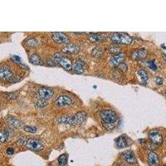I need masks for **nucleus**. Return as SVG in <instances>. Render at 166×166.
<instances>
[{
    "mask_svg": "<svg viewBox=\"0 0 166 166\" xmlns=\"http://www.w3.org/2000/svg\"><path fill=\"white\" fill-rule=\"evenodd\" d=\"M72 99L67 95H61L56 99L55 105L58 107H63L67 106H71L72 104Z\"/></svg>",
    "mask_w": 166,
    "mask_h": 166,
    "instance_id": "obj_10",
    "label": "nucleus"
},
{
    "mask_svg": "<svg viewBox=\"0 0 166 166\" xmlns=\"http://www.w3.org/2000/svg\"><path fill=\"white\" fill-rule=\"evenodd\" d=\"M7 123L8 124V125L13 127V128H21L23 126V122L19 119L14 117V116H8L7 118Z\"/></svg>",
    "mask_w": 166,
    "mask_h": 166,
    "instance_id": "obj_15",
    "label": "nucleus"
},
{
    "mask_svg": "<svg viewBox=\"0 0 166 166\" xmlns=\"http://www.w3.org/2000/svg\"><path fill=\"white\" fill-rule=\"evenodd\" d=\"M29 62L33 64V65H39V66H43L44 65V62H42V58L37 53H32L31 55L29 56Z\"/></svg>",
    "mask_w": 166,
    "mask_h": 166,
    "instance_id": "obj_18",
    "label": "nucleus"
},
{
    "mask_svg": "<svg viewBox=\"0 0 166 166\" xmlns=\"http://www.w3.org/2000/svg\"><path fill=\"white\" fill-rule=\"evenodd\" d=\"M0 127H1V125H0Z\"/></svg>",
    "mask_w": 166,
    "mask_h": 166,
    "instance_id": "obj_37",
    "label": "nucleus"
},
{
    "mask_svg": "<svg viewBox=\"0 0 166 166\" xmlns=\"http://www.w3.org/2000/svg\"><path fill=\"white\" fill-rule=\"evenodd\" d=\"M100 118L103 121V125L107 130H112L117 121V114L112 110H103L100 112Z\"/></svg>",
    "mask_w": 166,
    "mask_h": 166,
    "instance_id": "obj_2",
    "label": "nucleus"
},
{
    "mask_svg": "<svg viewBox=\"0 0 166 166\" xmlns=\"http://www.w3.org/2000/svg\"><path fill=\"white\" fill-rule=\"evenodd\" d=\"M13 70L8 66L3 65L0 67V80L8 82L13 79Z\"/></svg>",
    "mask_w": 166,
    "mask_h": 166,
    "instance_id": "obj_6",
    "label": "nucleus"
},
{
    "mask_svg": "<svg viewBox=\"0 0 166 166\" xmlns=\"http://www.w3.org/2000/svg\"><path fill=\"white\" fill-rule=\"evenodd\" d=\"M111 40L115 43L124 44V45H130L133 41L132 37L126 33H114L111 35Z\"/></svg>",
    "mask_w": 166,
    "mask_h": 166,
    "instance_id": "obj_4",
    "label": "nucleus"
},
{
    "mask_svg": "<svg viewBox=\"0 0 166 166\" xmlns=\"http://www.w3.org/2000/svg\"><path fill=\"white\" fill-rule=\"evenodd\" d=\"M26 44L28 47H36L37 44V41L35 38H29L26 41Z\"/></svg>",
    "mask_w": 166,
    "mask_h": 166,
    "instance_id": "obj_27",
    "label": "nucleus"
},
{
    "mask_svg": "<svg viewBox=\"0 0 166 166\" xmlns=\"http://www.w3.org/2000/svg\"><path fill=\"white\" fill-rule=\"evenodd\" d=\"M121 159L129 164H136V156L131 150H127L121 154Z\"/></svg>",
    "mask_w": 166,
    "mask_h": 166,
    "instance_id": "obj_14",
    "label": "nucleus"
},
{
    "mask_svg": "<svg viewBox=\"0 0 166 166\" xmlns=\"http://www.w3.org/2000/svg\"><path fill=\"white\" fill-rule=\"evenodd\" d=\"M53 59L56 62L57 64H58L62 67V68H64L66 71H72V62L70 59L62 55V53H55L53 56Z\"/></svg>",
    "mask_w": 166,
    "mask_h": 166,
    "instance_id": "obj_3",
    "label": "nucleus"
},
{
    "mask_svg": "<svg viewBox=\"0 0 166 166\" xmlns=\"http://www.w3.org/2000/svg\"><path fill=\"white\" fill-rule=\"evenodd\" d=\"M52 40L58 44H69L70 43V37L66 33H61V32H55L52 33Z\"/></svg>",
    "mask_w": 166,
    "mask_h": 166,
    "instance_id": "obj_5",
    "label": "nucleus"
},
{
    "mask_svg": "<svg viewBox=\"0 0 166 166\" xmlns=\"http://www.w3.org/2000/svg\"><path fill=\"white\" fill-rule=\"evenodd\" d=\"M163 57L164 58V60L166 61V54H165V53H163Z\"/></svg>",
    "mask_w": 166,
    "mask_h": 166,
    "instance_id": "obj_35",
    "label": "nucleus"
},
{
    "mask_svg": "<svg viewBox=\"0 0 166 166\" xmlns=\"http://www.w3.org/2000/svg\"><path fill=\"white\" fill-rule=\"evenodd\" d=\"M110 63L113 67H118L122 63H124L125 60V53L124 52H120L118 54H115L111 57H110Z\"/></svg>",
    "mask_w": 166,
    "mask_h": 166,
    "instance_id": "obj_13",
    "label": "nucleus"
},
{
    "mask_svg": "<svg viewBox=\"0 0 166 166\" xmlns=\"http://www.w3.org/2000/svg\"><path fill=\"white\" fill-rule=\"evenodd\" d=\"M6 152L8 155H12L14 153V149H13V147H9V148H8L6 150Z\"/></svg>",
    "mask_w": 166,
    "mask_h": 166,
    "instance_id": "obj_33",
    "label": "nucleus"
},
{
    "mask_svg": "<svg viewBox=\"0 0 166 166\" xmlns=\"http://www.w3.org/2000/svg\"><path fill=\"white\" fill-rule=\"evenodd\" d=\"M53 94H54V91L52 88L41 86L38 89V96H39L40 99L44 100V101H47L49 99H51Z\"/></svg>",
    "mask_w": 166,
    "mask_h": 166,
    "instance_id": "obj_9",
    "label": "nucleus"
},
{
    "mask_svg": "<svg viewBox=\"0 0 166 166\" xmlns=\"http://www.w3.org/2000/svg\"><path fill=\"white\" fill-rule=\"evenodd\" d=\"M148 163L150 166H158L160 164V159L155 152L150 151L148 154Z\"/></svg>",
    "mask_w": 166,
    "mask_h": 166,
    "instance_id": "obj_17",
    "label": "nucleus"
},
{
    "mask_svg": "<svg viewBox=\"0 0 166 166\" xmlns=\"http://www.w3.org/2000/svg\"><path fill=\"white\" fill-rule=\"evenodd\" d=\"M137 76L139 77L140 81L141 82V83L143 85H146L147 82H148V74L145 70L144 69H140V70H138L136 72Z\"/></svg>",
    "mask_w": 166,
    "mask_h": 166,
    "instance_id": "obj_19",
    "label": "nucleus"
},
{
    "mask_svg": "<svg viewBox=\"0 0 166 166\" xmlns=\"http://www.w3.org/2000/svg\"><path fill=\"white\" fill-rule=\"evenodd\" d=\"M10 131L8 129H6L3 131H0V143H5L10 138Z\"/></svg>",
    "mask_w": 166,
    "mask_h": 166,
    "instance_id": "obj_21",
    "label": "nucleus"
},
{
    "mask_svg": "<svg viewBox=\"0 0 166 166\" xmlns=\"http://www.w3.org/2000/svg\"><path fill=\"white\" fill-rule=\"evenodd\" d=\"M18 96V94H15L14 92H12V93H6V97L7 99L8 100H12V99H15V98Z\"/></svg>",
    "mask_w": 166,
    "mask_h": 166,
    "instance_id": "obj_31",
    "label": "nucleus"
},
{
    "mask_svg": "<svg viewBox=\"0 0 166 166\" xmlns=\"http://www.w3.org/2000/svg\"><path fill=\"white\" fill-rule=\"evenodd\" d=\"M147 50L145 48H139L134 50L131 55H130V57L133 61H141V60H144L145 59V57H147Z\"/></svg>",
    "mask_w": 166,
    "mask_h": 166,
    "instance_id": "obj_11",
    "label": "nucleus"
},
{
    "mask_svg": "<svg viewBox=\"0 0 166 166\" xmlns=\"http://www.w3.org/2000/svg\"><path fill=\"white\" fill-rule=\"evenodd\" d=\"M164 166H166V165H164Z\"/></svg>",
    "mask_w": 166,
    "mask_h": 166,
    "instance_id": "obj_39",
    "label": "nucleus"
},
{
    "mask_svg": "<svg viewBox=\"0 0 166 166\" xmlns=\"http://www.w3.org/2000/svg\"><path fill=\"white\" fill-rule=\"evenodd\" d=\"M87 115L85 111H79L72 116H63L57 118V121L60 124L69 125H77L82 124L86 119Z\"/></svg>",
    "mask_w": 166,
    "mask_h": 166,
    "instance_id": "obj_1",
    "label": "nucleus"
},
{
    "mask_svg": "<svg viewBox=\"0 0 166 166\" xmlns=\"http://www.w3.org/2000/svg\"><path fill=\"white\" fill-rule=\"evenodd\" d=\"M25 145L28 149L31 150H34V151H40V150H43V145L42 142L36 139H29L26 141Z\"/></svg>",
    "mask_w": 166,
    "mask_h": 166,
    "instance_id": "obj_7",
    "label": "nucleus"
},
{
    "mask_svg": "<svg viewBox=\"0 0 166 166\" xmlns=\"http://www.w3.org/2000/svg\"><path fill=\"white\" fill-rule=\"evenodd\" d=\"M62 51L65 54H70V55L78 54L80 52V46L75 43H69L62 47Z\"/></svg>",
    "mask_w": 166,
    "mask_h": 166,
    "instance_id": "obj_12",
    "label": "nucleus"
},
{
    "mask_svg": "<svg viewBox=\"0 0 166 166\" xmlns=\"http://www.w3.org/2000/svg\"><path fill=\"white\" fill-rule=\"evenodd\" d=\"M72 70L76 74H82L85 71V63L80 59L76 60L72 64Z\"/></svg>",
    "mask_w": 166,
    "mask_h": 166,
    "instance_id": "obj_16",
    "label": "nucleus"
},
{
    "mask_svg": "<svg viewBox=\"0 0 166 166\" xmlns=\"http://www.w3.org/2000/svg\"><path fill=\"white\" fill-rule=\"evenodd\" d=\"M116 146L119 149H123V148H125V147L128 146V143H127L125 136L121 135V136L118 137L117 139L116 140Z\"/></svg>",
    "mask_w": 166,
    "mask_h": 166,
    "instance_id": "obj_20",
    "label": "nucleus"
},
{
    "mask_svg": "<svg viewBox=\"0 0 166 166\" xmlns=\"http://www.w3.org/2000/svg\"><path fill=\"white\" fill-rule=\"evenodd\" d=\"M23 130H25L26 132H28V133L34 134L36 133L37 129L36 126H33V125H26V126L23 127Z\"/></svg>",
    "mask_w": 166,
    "mask_h": 166,
    "instance_id": "obj_24",
    "label": "nucleus"
},
{
    "mask_svg": "<svg viewBox=\"0 0 166 166\" xmlns=\"http://www.w3.org/2000/svg\"><path fill=\"white\" fill-rule=\"evenodd\" d=\"M47 104V101H44V100L40 99L38 102H37V106L38 107H45Z\"/></svg>",
    "mask_w": 166,
    "mask_h": 166,
    "instance_id": "obj_29",
    "label": "nucleus"
},
{
    "mask_svg": "<svg viewBox=\"0 0 166 166\" xmlns=\"http://www.w3.org/2000/svg\"><path fill=\"white\" fill-rule=\"evenodd\" d=\"M104 36L101 34H98V33H91L89 36V40L92 42H101L104 41Z\"/></svg>",
    "mask_w": 166,
    "mask_h": 166,
    "instance_id": "obj_22",
    "label": "nucleus"
},
{
    "mask_svg": "<svg viewBox=\"0 0 166 166\" xmlns=\"http://www.w3.org/2000/svg\"><path fill=\"white\" fill-rule=\"evenodd\" d=\"M165 94H166V91H165Z\"/></svg>",
    "mask_w": 166,
    "mask_h": 166,
    "instance_id": "obj_38",
    "label": "nucleus"
},
{
    "mask_svg": "<svg viewBox=\"0 0 166 166\" xmlns=\"http://www.w3.org/2000/svg\"><path fill=\"white\" fill-rule=\"evenodd\" d=\"M155 82L156 83L158 86H161V85H163L164 83V80L162 77H160V76H156L155 78Z\"/></svg>",
    "mask_w": 166,
    "mask_h": 166,
    "instance_id": "obj_30",
    "label": "nucleus"
},
{
    "mask_svg": "<svg viewBox=\"0 0 166 166\" xmlns=\"http://www.w3.org/2000/svg\"><path fill=\"white\" fill-rule=\"evenodd\" d=\"M91 53H92V55L94 56L95 57H100L102 55L103 52H102L101 48H100V47H96V48H94L92 50Z\"/></svg>",
    "mask_w": 166,
    "mask_h": 166,
    "instance_id": "obj_25",
    "label": "nucleus"
},
{
    "mask_svg": "<svg viewBox=\"0 0 166 166\" xmlns=\"http://www.w3.org/2000/svg\"><path fill=\"white\" fill-rule=\"evenodd\" d=\"M109 50H110V52L111 53H113V54H118V53H120L121 52V48L120 47H118V46L116 45H112L110 46L109 47Z\"/></svg>",
    "mask_w": 166,
    "mask_h": 166,
    "instance_id": "obj_26",
    "label": "nucleus"
},
{
    "mask_svg": "<svg viewBox=\"0 0 166 166\" xmlns=\"http://www.w3.org/2000/svg\"><path fill=\"white\" fill-rule=\"evenodd\" d=\"M118 67L121 69V70H122L123 72H126L127 70V66L125 64V63H122V64H121V65L118 66Z\"/></svg>",
    "mask_w": 166,
    "mask_h": 166,
    "instance_id": "obj_34",
    "label": "nucleus"
},
{
    "mask_svg": "<svg viewBox=\"0 0 166 166\" xmlns=\"http://www.w3.org/2000/svg\"><path fill=\"white\" fill-rule=\"evenodd\" d=\"M147 65L150 67L151 70L153 71H156L157 70V66L155 64V60H150V61H147Z\"/></svg>",
    "mask_w": 166,
    "mask_h": 166,
    "instance_id": "obj_28",
    "label": "nucleus"
},
{
    "mask_svg": "<svg viewBox=\"0 0 166 166\" xmlns=\"http://www.w3.org/2000/svg\"><path fill=\"white\" fill-rule=\"evenodd\" d=\"M117 166H124V165H122V164H118Z\"/></svg>",
    "mask_w": 166,
    "mask_h": 166,
    "instance_id": "obj_36",
    "label": "nucleus"
},
{
    "mask_svg": "<svg viewBox=\"0 0 166 166\" xmlns=\"http://www.w3.org/2000/svg\"><path fill=\"white\" fill-rule=\"evenodd\" d=\"M148 137H149V140L155 145H160L163 143V136L159 131L156 130L150 131L148 135Z\"/></svg>",
    "mask_w": 166,
    "mask_h": 166,
    "instance_id": "obj_8",
    "label": "nucleus"
},
{
    "mask_svg": "<svg viewBox=\"0 0 166 166\" xmlns=\"http://www.w3.org/2000/svg\"><path fill=\"white\" fill-rule=\"evenodd\" d=\"M67 160H68V157H67V155L66 154H63L62 155H60L58 158V164L59 166H64L67 164Z\"/></svg>",
    "mask_w": 166,
    "mask_h": 166,
    "instance_id": "obj_23",
    "label": "nucleus"
},
{
    "mask_svg": "<svg viewBox=\"0 0 166 166\" xmlns=\"http://www.w3.org/2000/svg\"><path fill=\"white\" fill-rule=\"evenodd\" d=\"M12 60H13L14 62H17V63H20V62H21V57L17 55L13 56V57H12Z\"/></svg>",
    "mask_w": 166,
    "mask_h": 166,
    "instance_id": "obj_32",
    "label": "nucleus"
}]
</instances>
